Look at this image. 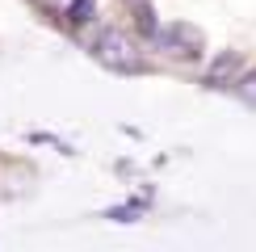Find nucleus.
<instances>
[{
    "label": "nucleus",
    "mask_w": 256,
    "mask_h": 252,
    "mask_svg": "<svg viewBox=\"0 0 256 252\" xmlns=\"http://www.w3.org/2000/svg\"><path fill=\"white\" fill-rule=\"evenodd\" d=\"M92 59L105 63V68H114V72H143L147 68V59L138 55L134 38L126 30H114V26L92 38Z\"/></svg>",
    "instance_id": "f257e3e1"
},
{
    "label": "nucleus",
    "mask_w": 256,
    "mask_h": 252,
    "mask_svg": "<svg viewBox=\"0 0 256 252\" xmlns=\"http://www.w3.org/2000/svg\"><path fill=\"white\" fill-rule=\"evenodd\" d=\"M156 42L176 59H194L206 46L202 42V30H194V26H164V30H156Z\"/></svg>",
    "instance_id": "f03ea898"
},
{
    "label": "nucleus",
    "mask_w": 256,
    "mask_h": 252,
    "mask_svg": "<svg viewBox=\"0 0 256 252\" xmlns=\"http://www.w3.org/2000/svg\"><path fill=\"white\" fill-rule=\"evenodd\" d=\"M240 72H244V59L227 50V55H218V59L206 68V84H210V88H222V84H231Z\"/></svg>",
    "instance_id": "7ed1b4c3"
},
{
    "label": "nucleus",
    "mask_w": 256,
    "mask_h": 252,
    "mask_svg": "<svg viewBox=\"0 0 256 252\" xmlns=\"http://www.w3.org/2000/svg\"><path fill=\"white\" fill-rule=\"evenodd\" d=\"M236 97L248 101V105H256V72H252V76H244V80L236 84Z\"/></svg>",
    "instance_id": "20e7f679"
},
{
    "label": "nucleus",
    "mask_w": 256,
    "mask_h": 252,
    "mask_svg": "<svg viewBox=\"0 0 256 252\" xmlns=\"http://www.w3.org/2000/svg\"><path fill=\"white\" fill-rule=\"evenodd\" d=\"M88 13H92L88 0H76V4H72V21H88Z\"/></svg>",
    "instance_id": "39448f33"
},
{
    "label": "nucleus",
    "mask_w": 256,
    "mask_h": 252,
    "mask_svg": "<svg viewBox=\"0 0 256 252\" xmlns=\"http://www.w3.org/2000/svg\"><path fill=\"white\" fill-rule=\"evenodd\" d=\"M114 218H118V223H130V218L138 214V206H118V210H110Z\"/></svg>",
    "instance_id": "423d86ee"
}]
</instances>
